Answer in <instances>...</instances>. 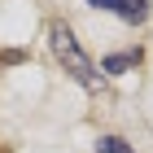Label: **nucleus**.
Returning a JSON list of instances; mask_svg holds the SVG:
<instances>
[{
  "mask_svg": "<svg viewBox=\"0 0 153 153\" xmlns=\"http://www.w3.org/2000/svg\"><path fill=\"white\" fill-rule=\"evenodd\" d=\"M48 44H53V53H57V61L66 66V74H74V79L83 83V88H96V66L88 61V53L79 48V39H74V31L66 22H53L48 26Z\"/></svg>",
  "mask_w": 153,
  "mask_h": 153,
  "instance_id": "nucleus-1",
  "label": "nucleus"
},
{
  "mask_svg": "<svg viewBox=\"0 0 153 153\" xmlns=\"http://www.w3.org/2000/svg\"><path fill=\"white\" fill-rule=\"evenodd\" d=\"M88 4L118 13L123 22H144V18H149V0H88Z\"/></svg>",
  "mask_w": 153,
  "mask_h": 153,
  "instance_id": "nucleus-2",
  "label": "nucleus"
},
{
  "mask_svg": "<svg viewBox=\"0 0 153 153\" xmlns=\"http://www.w3.org/2000/svg\"><path fill=\"white\" fill-rule=\"evenodd\" d=\"M136 61H140V53H114V57L101 61V70H105V74H123V70H131Z\"/></svg>",
  "mask_w": 153,
  "mask_h": 153,
  "instance_id": "nucleus-3",
  "label": "nucleus"
},
{
  "mask_svg": "<svg viewBox=\"0 0 153 153\" xmlns=\"http://www.w3.org/2000/svg\"><path fill=\"white\" fill-rule=\"evenodd\" d=\"M96 153H131V144L118 140V136H101L96 140Z\"/></svg>",
  "mask_w": 153,
  "mask_h": 153,
  "instance_id": "nucleus-4",
  "label": "nucleus"
}]
</instances>
